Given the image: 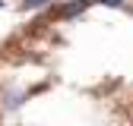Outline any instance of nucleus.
Wrapping results in <instances>:
<instances>
[{"instance_id":"obj_1","label":"nucleus","mask_w":133,"mask_h":126,"mask_svg":"<svg viewBox=\"0 0 133 126\" xmlns=\"http://www.w3.org/2000/svg\"><path fill=\"white\" fill-rule=\"evenodd\" d=\"M89 3H95V0H73V3H66V6H60V10H57V16H60V19H70V16L82 13V10L89 6Z\"/></svg>"},{"instance_id":"obj_2","label":"nucleus","mask_w":133,"mask_h":126,"mask_svg":"<svg viewBox=\"0 0 133 126\" xmlns=\"http://www.w3.org/2000/svg\"><path fill=\"white\" fill-rule=\"evenodd\" d=\"M48 3H51V0H22V10H41Z\"/></svg>"},{"instance_id":"obj_3","label":"nucleus","mask_w":133,"mask_h":126,"mask_svg":"<svg viewBox=\"0 0 133 126\" xmlns=\"http://www.w3.org/2000/svg\"><path fill=\"white\" fill-rule=\"evenodd\" d=\"M95 3H105V6H114V10H121V6H124V0H95Z\"/></svg>"},{"instance_id":"obj_4","label":"nucleus","mask_w":133,"mask_h":126,"mask_svg":"<svg viewBox=\"0 0 133 126\" xmlns=\"http://www.w3.org/2000/svg\"><path fill=\"white\" fill-rule=\"evenodd\" d=\"M0 6H3V0H0Z\"/></svg>"}]
</instances>
